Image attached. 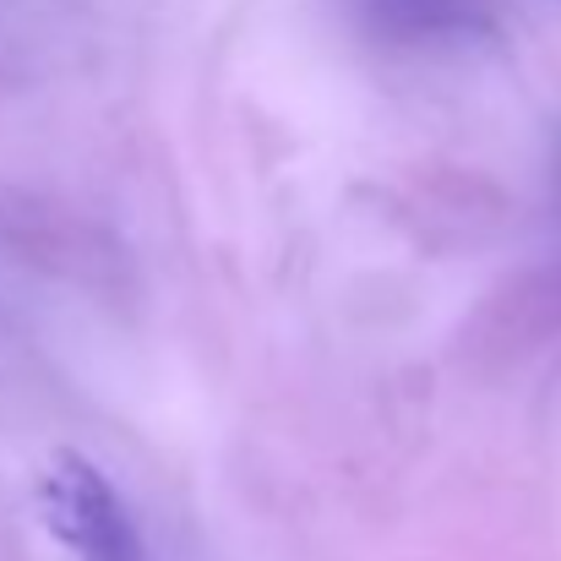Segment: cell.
Returning a JSON list of instances; mask_svg holds the SVG:
<instances>
[{
  "mask_svg": "<svg viewBox=\"0 0 561 561\" xmlns=\"http://www.w3.org/2000/svg\"><path fill=\"white\" fill-rule=\"evenodd\" d=\"M38 502H44V524L66 551H77V561H148L137 518L88 458L77 453L49 458Z\"/></svg>",
  "mask_w": 561,
  "mask_h": 561,
  "instance_id": "obj_1",
  "label": "cell"
},
{
  "mask_svg": "<svg viewBox=\"0 0 561 561\" xmlns=\"http://www.w3.org/2000/svg\"><path fill=\"white\" fill-rule=\"evenodd\" d=\"M381 27L392 33H442V27H474L491 0H360Z\"/></svg>",
  "mask_w": 561,
  "mask_h": 561,
  "instance_id": "obj_2",
  "label": "cell"
}]
</instances>
